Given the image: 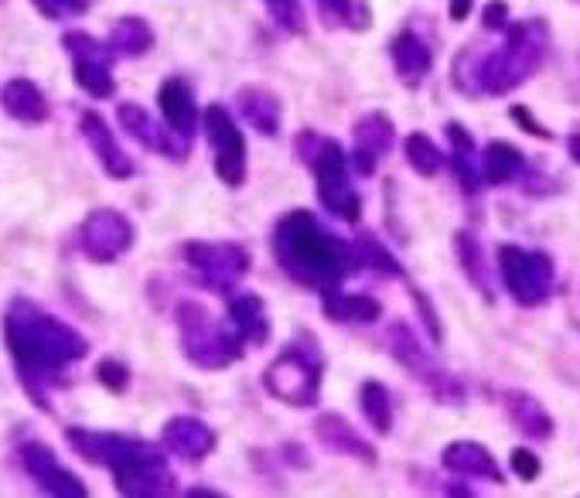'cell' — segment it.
I'll list each match as a JSON object with an SVG mask.
<instances>
[{
	"label": "cell",
	"mask_w": 580,
	"mask_h": 498,
	"mask_svg": "<svg viewBox=\"0 0 580 498\" xmlns=\"http://www.w3.org/2000/svg\"><path fill=\"white\" fill-rule=\"evenodd\" d=\"M110 45H113L116 55L141 58L154 45V27L144 18H120L110 31Z\"/></svg>",
	"instance_id": "32"
},
{
	"label": "cell",
	"mask_w": 580,
	"mask_h": 498,
	"mask_svg": "<svg viewBox=\"0 0 580 498\" xmlns=\"http://www.w3.org/2000/svg\"><path fill=\"white\" fill-rule=\"evenodd\" d=\"M178 335H181V352L191 365H199V369H225V365H233L246 342L236 335V331L222 328L202 305L196 301H181L178 305Z\"/></svg>",
	"instance_id": "7"
},
{
	"label": "cell",
	"mask_w": 580,
	"mask_h": 498,
	"mask_svg": "<svg viewBox=\"0 0 580 498\" xmlns=\"http://www.w3.org/2000/svg\"><path fill=\"white\" fill-rule=\"evenodd\" d=\"M390 58H393V69H397L400 82L410 86V89L424 86V79L434 69V52H431V45L421 35H416L413 27H403L400 35H393Z\"/></svg>",
	"instance_id": "19"
},
{
	"label": "cell",
	"mask_w": 580,
	"mask_h": 498,
	"mask_svg": "<svg viewBox=\"0 0 580 498\" xmlns=\"http://www.w3.org/2000/svg\"><path fill=\"white\" fill-rule=\"evenodd\" d=\"M157 103H160V113H165V123L175 130V134L188 137L196 134V123H199V107H196V92L185 79H168L157 92Z\"/></svg>",
	"instance_id": "22"
},
{
	"label": "cell",
	"mask_w": 580,
	"mask_h": 498,
	"mask_svg": "<svg viewBox=\"0 0 580 498\" xmlns=\"http://www.w3.org/2000/svg\"><path fill=\"white\" fill-rule=\"evenodd\" d=\"M160 441H165V447L171 454H178L185 461H205L215 451V444H219L215 430L205 420H199V417H171L165 423V434H160Z\"/></svg>",
	"instance_id": "18"
},
{
	"label": "cell",
	"mask_w": 580,
	"mask_h": 498,
	"mask_svg": "<svg viewBox=\"0 0 580 498\" xmlns=\"http://www.w3.org/2000/svg\"><path fill=\"white\" fill-rule=\"evenodd\" d=\"M274 256L290 280L317 294L342 287L352 263H356L352 246L335 240L308 209L280 215V222L274 225Z\"/></svg>",
	"instance_id": "3"
},
{
	"label": "cell",
	"mask_w": 580,
	"mask_h": 498,
	"mask_svg": "<svg viewBox=\"0 0 580 498\" xmlns=\"http://www.w3.org/2000/svg\"><path fill=\"white\" fill-rule=\"evenodd\" d=\"M4 342L14 355L24 389L45 407V392L62 379L72 362L86 358L89 342L72 324L48 314L27 297H14L4 314Z\"/></svg>",
	"instance_id": "1"
},
{
	"label": "cell",
	"mask_w": 580,
	"mask_h": 498,
	"mask_svg": "<svg viewBox=\"0 0 580 498\" xmlns=\"http://www.w3.org/2000/svg\"><path fill=\"white\" fill-rule=\"evenodd\" d=\"M314 434L317 441L325 444L332 454H342V457H359L366 464H376V447L369 441L359 438V430L352 427L342 413H325L314 420Z\"/></svg>",
	"instance_id": "21"
},
{
	"label": "cell",
	"mask_w": 580,
	"mask_h": 498,
	"mask_svg": "<svg viewBox=\"0 0 580 498\" xmlns=\"http://www.w3.org/2000/svg\"><path fill=\"white\" fill-rule=\"evenodd\" d=\"M509 461H512V472H515V478H523V482H536V478H539V472H543L539 457H536L533 451H526V447H515Z\"/></svg>",
	"instance_id": "38"
},
{
	"label": "cell",
	"mask_w": 580,
	"mask_h": 498,
	"mask_svg": "<svg viewBox=\"0 0 580 498\" xmlns=\"http://www.w3.org/2000/svg\"><path fill=\"white\" fill-rule=\"evenodd\" d=\"M509 113H512V120H515V123H523V126H526V134H533V137H539V141H554V134H550V130H546V126H539L526 107H512Z\"/></svg>",
	"instance_id": "41"
},
{
	"label": "cell",
	"mask_w": 580,
	"mask_h": 498,
	"mask_svg": "<svg viewBox=\"0 0 580 498\" xmlns=\"http://www.w3.org/2000/svg\"><path fill=\"white\" fill-rule=\"evenodd\" d=\"M550 52V27L543 18L512 21L505 27L502 48L461 52L455 62V86L468 96H505L520 89Z\"/></svg>",
	"instance_id": "2"
},
{
	"label": "cell",
	"mask_w": 580,
	"mask_h": 498,
	"mask_svg": "<svg viewBox=\"0 0 580 498\" xmlns=\"http://www.w3.org/2000/svg\"><path fill=\"white\" fill-rule=\"evenodd\" d=\"M403 151H406V164L410 168L421 175V178H437L440 175V164H444V154H440V147L427 137V134H410L406 141H403Z\"/></svg>",
	"instance_id": "35"
},
{
	"label": "cell",
	"mask_w": 580,
	"mask_h": 498,
	"mask_svg": "<svg viewBox=\"0 0 580 498\" xmlns=\"http://www.w3.org/2000/svg\"><path fill=\"white\" fill-rule=\"evenodd\" d=\"M21 464H24V472L38 482L42 491L58 495V498H86L82 478H76L69 468H62L52 447H45L38 441H27L21 447Z\"/></svg>",
	"instance_id": "16"
},
{
	"label": "cell",
	"mask_w": 580,
	"mask_h": 498,
	"mask_svg": "<svg viewBox=\"0 0 580 498\" xmlns=\"http://www.w3.org/2000/svg\"><path fill=\"white\" fill-rule=\"evenodd\" d=\"M440 464L447 472H455L461 478H486V482H495V485H505V475L495 464L492 451L478 441H450L440 454Z\"/></svg>",
	"instance_id": "20"
},
{
	"label": "cell",
	"mask_w": 580,
	"mask_h": 498,
	"mask_svg": "<svg viewBox=\"0 0 580 498\" xmlns=\"http://www.w3.org/2000/svg\"><path fill=\"white\" fill-rule=\"evenodd\" d=\"M89 4H92V0H35V8H38L45 18H52V21L66 18V14H82Z\"/></svg>",
	"instance_id": "39"
},
{
	"label": "cell",
	"mask_w": 580,
	"mask_h": 498,
	"mask_svg": "<svg viewBox=\"0 0 580 498\" xmlns=\"http://www.w3.org/2000/svg\"><path fill=\"white\" fill-rule=\"evenodd\" d=\"M270 18L277 27H283L287 35H304V8L301 0H264Z\"/></svg>",
	"instance_id": "36"
},
{
	"label": "cell",
	"mask_w": 580,
	"mask_h": 498,
	"mask_svg": "<svg viewBox=\"0 0 580 498\" xmlns=\"http://www.w3.org/2000/svg\"><path fill=\"white\" fill-rule=\"evenodd\" d=\"M359 407H362V417L369 420V427L376 434H390L393 430V396L382 383L376 379H366L359 386Z\"/></svg>",
	"instance_id": "33"
},
{
	"label": "cell",
	"mask_w": 580,
	"mask_h": 498,
	"mask_svg": "<svg viewBox=\"0 0 580 498\" xmlns=\"http://www.w3.org/2000/svg\"><path fill=\"white\" fill-rule=\"evenodd\" d=\"M230 321H233V331L246 345H267L270 342V314H267L264 297H256V294L233 297Z\"/></svg>",
	"instance_id": "24"
},
{
	"label": "cell",
	"mask_w": 580,
	"mask_h": 498,
	"mask_svg": "<svg viewBox=\"0 0 580 498\" xmlns=\"http://www.w3.org/2000/svg\"><path fill=\"white\" fill-rule=\"evenodd\" d=\"M468 11H471V0H450V18L455 21H465Z\"/></svg>",
	"instance_id": "43"
},
{
	"label": "cell",
	"mask_w": 580,
	"mask_h": 498,
	"mask_svg": "<svg viewBox=\"0 0 580 498\" xmlns=\"http://www.w3.org/2000/svg\"><path fill=\"white\" fill-rule=\"evenodd\" d=\"M352 259H356L362 270H372L379 277H403V267L397 263V256L386 250L372 232H362V236L352 243Z\"/></svg>",
	"instance_id": "34"
},
{
	"label": "cell",
	"mask_w": 580,
	"mask_h": 498,
	"mask_svg": "<svg viewBox=\"0 0 580 498\" xmlns=\"http://www.w3.org/2000/svg\"><path fill=\"white\" fill-rule=\"evenodd\" d=\"M239 113L246 117V123L256 130V134L274 137L280 134V99L277 92L264 89V86H246L239 89Z\"/></svg>",
	"instance_id": "26"
},
{
	"label": "cell",
	"mask_w": 580,
	"mask_h": 498,
	"mask_svg": "<svg viewBox=\"0 0 580 498\" xmlns=\"http://www.w3.org/2000/svg\"><path fill=\"white\" fill-rule=\"evenodd\" d=\"M298 157L314 171L317 181V202L325 206L335 219L356 225L362 219V198L348 181V157L335 137H321L314 130H301L294 137Z\"/></svg>",
	"instance_id": "5"
},
{
	"label": "cell",
	"mask_w": 580,
	"mask_h": 498,
	"mask_svg": "<svg viewBox=\"0 0 580 498\" xmlns=\"http://www.w3.org/2000/svg\"><path fill=\"white\" fill-rule=\"evenodd\" d=\"M481 171H486L489 185H509V181H520L526 171V157L523 151L509 144V141H492L481 154Z\"/></svg>",
	"instance_id": "29"
},
{
	"label": "cell",
	"mask_w": 580,
	"mask_h": 498,
	"mask_svg": "<svg viewBox=\"0 0 580 498\" xmlns=\"http://www.w3.org/2000/svg\"><path fill=\"white\" fill-rule=\"evenodd\" d=\"M185 263L212 294H230L249 274V253L239 243H185Z\"/></svg>",
	"instance_id": "10"
},
{
	"label": "cell",
	"mask_w": 580,
	"mask_h": 498,
	"mask_svg": "<svg viewBox=\"0 0 580 498\" xmlns=\"http://www.w3.org/2000/svg\"><path fill=\"white\" fill-rule=\"evenodd\" d=\"M410 297L416 301V308H421V318H424V324H427V331H431V339L440 345V339H444V328H440V321H437V311H434V305H431L427 297L421 294V287H410Z\"/></svg>",
	"instance_id": "40"
},
{
	"label": "cell",
	"mask_w": 580,
	"mask_h": 498,
	"mask_svg": "<svg viewBox=\"0 0 580 498\" xmlns=\"http://www.w3.org/2000/svg\"><path fill=\"white\" fill-rule=\"evenodd\" d=\"M205 134H209V147H212V168L219 175V181L225 188H243L246 181V137L236 126L233 113L212 103L205 110Z\"/></svg>",
	"instance_id": "11"
},
{
	"label": "cell",
	"mask_w": 580,
	"mask_h": 498,
	"mask_svg": "<svg viewBox=\"0 0 580 498\" xmlns=\"http://www.w3.org/2000/svg\"><path fill=\"white\" fill-rule=\"evenodd\" d=\"M321 379H325V358L311 335L290 342L264 373V389L287 407H314L321 400Z\"/></svg>",
	"instance_id": "6"
},
{
	"label": "cell",
	"mask_w": 580,
	"mask_h": 498,
	"mask_svg": "<svg viewBox=\"0 0 580 498\" xmlns=\"http://www.w3.org/2000/svg\"><path fill=\"white\" fill-rule=\"evenodd\" d=\"M455 250H458L465 277L492 301V297H495L492 294V263L486 259V250H481V243L471 236V232H458V236H455Z\"/></svg>",
	"instance_id": "30"
},
{
	"label": "cell",
	"mask_w": 580,
	"mask_h": 498,
	"mask_svg": "<svg viewBox=\"0 0 580 498\" xmlns=\"http://www.w3.org/2000/svg\"><path fill=\"white\" fill-rule=\"evenodd\" d=\"M4 113L14 117L18 123H45L48 120V99L31 79H11L0 92Z\"/></svg>",
	"instance_id": "27"
},
{
	"label": "cell",
	"mask_w": 580,
	"mask_h": 498,
	"mask_svg": "<svg viewBox=\"0 0 580 498\" xmlns=\"http://www.w3.org/2000/svg\"><path fill=\"white\" fill-rule=\"evenodd\" d=\"M567 151H570L573 164H580V126H577V130H573V134L567 137Z\"/></svg>",
	"instance_id": "44"
},
{
	"label": "cell",
	"mask_w": 580,
	"mask_h": 498,
	"mask_svg": "<svg viewBox=\"0 0 580 498\" xmlns=\"http://www.w3.org/2000/svg\"><path fill=\"white\" fill-rule=\"evenodd\" d=\"M116 120H120V126L131 134L137 144H144L147 151H157V154H165V157H171V161H185L188 157V137H181V134H175V130L165 123L160 126L144 107H134V103H123L120 110H116Z\"/></svg>",
	"instance_id": "15"
},
{
	"label": "cell",
	"mask_w": 580,
	"mask_h": 498,
	"mask_svg": "<svg viewBox=\"0 0 580 498\" xmlns=\"http://www.w3.org/2000/svg\"><path fill=\"white\" fill-rule=\"evenodd\" d=\"M62 45H66L69 58H72V76L79 82V89H86L92 99H110L116 82H113V45L110 42H100L86 35V31H69L66 38H62Z\"/></svg>",
	"instance_id": "12"
},
{
	"label": "cell",
	"mask_w": 580,
	"mask_h": 498,
	"mask_svg": "<svg viewBox=\"0 0 580 498\" xmlns=\"http://www.w3.org/2000/svg\"><path fill=\"white\" fill-rule=\"evenodd\" d=\"M447 141H450V164H455V175L465 195H478L486 185V171H481V161L475 151V137L461 123H447Z\"/></svg>",
	"instance_id": "23"
},
{
	"label": "cell",
	"mask_w": 580,
	"mask_h": 498,
	"mask_svg": "<svg viewBox=\"0 0 580 498\" xmlns=\"http://www.w3.org/2000/svg\"><path fill=\"white\" fill-rule=\"evenodd\" d=\"M321 308H325L328 321H338V324H372L382 318V305L376 301V297L345 294L338 287L321 294Z\"/></svg>",
	"instance_id": "25"
},
{
	"label": "cell",
	"mask_w": 580,
	"mask_h": 498,
	"mask_svg": "<svg viewBox=\"0 0 580 498\" xmlns=\"http://www.w3.org/2000/svg\"><path fill=\"white\" fill-rule=\"evenodd\" d=\"M66 441L82 461L110 468L120 495L160 498L175 491V472L168 468V457L147 441L100 434V430H86V427H72Z\"/></svg>",
	"instance_id": "4"
},
{
	"label": "cell",
	"mask_w": 580,
	"mask_h": 498,
	"mask_svg": "<svg viewBox=\"0 0 580 498\" xmlns=\"http://www.w3.org/2000/svg\"><path fill=\"white\" fill-rule=\"evenodd\" d=\"M96 376H100V383L110 386L113 392L126 389V383H131V369H126V365L116 362V358H103V362H100V369H96Z\"/></svg>",
	"instance_id": "37"
},
{
	"label": "cell",
	"mask_w": 580,
	"mask_h": 498,
	"mask_svg": "<svg viewBox=\"0 0 580 498\" xmlns=\"http://www.w3.org/2000/svg\"><path fill=\"white\" fill-rule=\"evenodd\" d=\"M499 274L505 290L512 294V301L523 308H539L550 301L554 280H557L550 256L543 250H526L515 243L499 246Z\"/></svg>",
	"instance_id": "8"
},
{
	"label": "cell",
	"mask_w": 580,
	"mask_h": 498,
	"mask_svg": "<svg viewBox=\"0 0 580 498\" xmlns=\"http://www.w3.org/2000/svg\"><path fill=\"white\" fill-rule=\"evenodd\" d=\"M505 413L515 423V430H523L533 441H550L554 438V417L543 410L539 400H533L529 392H505Z\"/></svg>",
	"instance_id": "28"
},
{
	"label": "cell",
	"mask_w": 580,
	"mask_h": 498,
	"mask_svg": "<svg viewBox=\"0 0 580 498\" xmlns=\"http://www.w3.org/2000/svg\"><path fill=\"white\" fill-rule=\"evenodd\" d=\"M314 8L325 21V27H345V31H369L372 11L366 0H314Z\"/></svg>",
	"instance_id": "31"
},
{
	"label": "cell",
	"mask_w": 580,
	"mask_h": 498,
	"mask_svg": "<svg viewBox=\"0 0 580 498\" xmlns=\"http://www.w3.org/2000/svg\"><path fill=\"white\" fill-rule=\"evenodd\" d=\"M82 137H86V144L92 147V154L100 157V164L107 168V175L110 178H116V181H126L131 178L137 168H134V161H131V154H123V147L116 144V137H113V130L107 126V120L96 113V110H86L82 113Z\"/></svg>",
	"instance_id": "17"
},
{
	"label": "cell",
	"mask_w": 580,
	"mask_h": 498,
	"mask_svg": "<svg viewBox=\"0 0 580 498\" xmlns=\"http://www.w3.org/2000/svg\"><path fill=\"white\" fill-rule=\"evenodd\" d=\"M79 246L92 263H113L134 246V225L116 209H96L79 225Z\"/></svg>",
	"instance_id": "13"
},
{
	"label": "cell",
	"mask_w": 580,
	"mask_h": 498,
	"mask_svg": "<svg viewBox=\"0 0 580 498\" xmlns=\"http://www.w3.org/2000/svg\"><path fill=\"white\" fill-rule=\"evenodd\" d=\"M393 137V120L382 110H369L366 117H359L352 126V168H356V175L372 178L379 161L390 154Z\"/></svg>",
	"instance_id": "14"
},
{
	"label": "cell",
	"mask_w": 580,
	"mask_h": 498,
	"mask_svg": "<svg viewBox=\"0 0 580 498\" xmlns=\"http://www.w3.org/2000/svg\"><path fill=\"white\" fill-rule=\"evenodd\" d=\"M386 348H390V355L403 365L410 376L421 379L437 396V400H444V403L461 400V386L434 362V355L421 345V339L413 335V328L406 321L390 324V331H386Z\"/></svg>",
	"instance_id": "9"
},
{
	"label": "cell",
	"mask_w": 580,
	"mask_h": 498,
	"mask_svg": "<svg viewBox=\"0 0 580 498\" xmlns=\"http://www.w3.org/2000/svg\"><path fill=\"white\" fill-rule=\"evenodd\" d=\"M505 18H509L505 0H495V4H489V8H486V27H489V31H492V27H495V31H505V27H509V21H505Z\"/></svg>",
	"instance_id": "42"
}]
</instances>
